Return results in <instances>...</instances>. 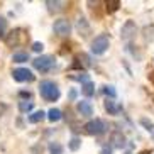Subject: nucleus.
Wrapping results in <instances>:
<instances>
[{
    "mask_svg": "<svg viewBox=\"0 0 154 154\" xmlns=\"http://www.w3.org/2000/svg\"><path fill=\"white\" fill-rule=\"evenodd\" d=\"M39 91H41V97L48 102H56L59 98V88L54 82H49V80H44L41 82V86H39Z\"/></svg>",
    "mask_w": 154,
    "mask_h": 154,
    "instance_id": "obj_1",
    "label": "nucleus"
},
{
    "mask_svg": "<svg viewBox=\"0 0 154 154\" xmlns=\"http://www.w3.org/2000/svg\"><path fill=\"white\" fill-rule=\"evenodd\" d=\"M26 39H27V34H26L24 29H14V31H10L5 36V44L9 46V48H14V46L22 44Z\"/></svg>",
    "mask_w": 154,
    "mask_h": 154,
    "instance_id": "obj_2",
    "label": "nucleus"
},
{
    "mask_svg": "<svg viewBox=\"0 0 154 154\" xmlns=\"http://www.w3.org/2000/svg\"><path fill=\"white\" fill-rule=\"evenodd\" d=\"M107 129H109V125H107V122H103L102 119L90 120V122L85 125V132L88 136H100V134H103Z\"/></svg>",
    "mask_w": 154,
    "mask_h": 154,
    "instance_id": "obj_3",
    "label": "nucleus"
},
{
    "mask_svg": "<svg viewBox=\"0 0 154 154\" xmlns=\"http://www.w3.org/2000/svg\"><path fill=\"white\" fill-rule=\"evenodd\" d=\"M32 66L37 69V71H41V73H46V71H49L53 66H54V58L53 56H39V58H36L34 61H32Z\"/></svg>",
    "mask_w": 154,
    "mask_h": 154,
    "instance_id": "obj_4",
    "label": "nucleus"
},
{
    "mask_svg": "<svg viewBox=\"0 0 154 154\" xmlns=\"http://www.w3.org/2000/svg\"><path fill=\"white\" fill-rule=\"evenodd\" d=\"M109 42L110 41H109V36L107 34H100L91 42V53L93 54H103L105 51L109 49Z\"/></svg>",
    "mask_w": 154,
    "mask_h": 154,
    "instance_id": "obj_5",
    "label": "nucleus"
},
{
    "mask_svg": "<svg viewBox=\"0 0 154 154\" xmlns=\"http://www.w3.org/2000/svg\"><path fill=\"white\" fill-rule=\"evenodd\" d=\"M137 32V26L134 20H127L125 24L122 26V31H120V37H122V41L125 42H131V39L136 36Z\"/></svg>",
    "mask_w": 154,
    "mask_h": 154,
    "instance_id": "obj_6",
    "label": "nucleus"
},
{
    "mask_svg": "<svg viewBox=\"0 0 154 154\" xmlns=\"http://www.w3.org/2000/svg\"><path fill=\"white\" fill-rule=\"evenodd\" d=\"M12 76H14V80L15 82H19V83H26V82H34V75H32V71L31 69H27V68H17V69H14L12 71Z\"/></svg>",
    "mask_w": 154,
    "mask_h": 154,
    "instance_id": "obj_7",
    "label": "nucleus"
},
{
    "mask_svg": "<svg viewBox=\"0 0 154 154\" xmlns=\"http://www.w3.org/2000/svg\"><path fill=\"white\" fill-rule=\"evenodd\" d=\"M53 29H54V32L58 36H68L71 32V24L66 19H58L54 22V26H53Z\"/></svg>",
    "mask_w": 154,
    "mask_h": 154,
    "instance_id": "obj_8",
    "label": "nucleus"
},
{
    "mask_svg": "<svg viewBox=\"0 0 154 154\" xmlns=\"http://www.w3.org/2000/svg\"><path fill=\"white\" fill-rule=\"evenodd\" d=\"M110 142H112V146L115 149H122V147H125V136H124L122 132L115 131L110 136Z\"/></svg>",
    "mask_w": 154,
    "mask_h": 154,
    "instance_id": "obj_9",
    "label": "nucleus"
},
{
    "mask_svg": "<svg viewBox=\"0 0 154 154\" xmlns=\"http://www.w3.org/2000/svg\"><path fill=\"white\" fill-rule=\"evenodd\" d=\"M76 109H78V112L82 113L83 117H90V115H93V107H91V103L90 102H86V100L78 102Z\"/></svg>",
    "mask_w": 154,
    "mask_h": 154,
    "instance_id": "obj_10",
    "label": "nucleus"
},
{
    "mask_svg": "<svg viewBox=\"0 0 154 154\" xmlns=\"http://www.w3.org/2000/svg\"><path fill=\"white\" fill-rule=\"evenodd\" d=\"M46 5H48V10H49L51 14H54V12H59V10H63V5L64 2H58V0H48L46 2Z\"/></svg>",
    "mask_w": 154,
    "mask_h": 154,
    "instance_id": "obj_11",
    "label": "nucleus"
},
{
    "mask_svg": "<svg viewBox=\"0 0 154 154\" xmlns=\"http://www.w3.org/2000/svg\"><path fill=\"white\" fill-rule=\"evenodd\" d=\"M105 109H107L109 113L115 115V113H119L122 110V107H120V105H115V102H112V100H107V102H105Z\"/></svg>",
    "mask_w": 154,
    "mask_h": 154,
    "instance_id": "obj_12",
    "label": "nucleus"
},
{
    "mask_svg": "<svg viewBox=\"0 0 154 154\" xmlns=\"http://www.w3.org/2000/svg\"><path fill=\"white\" fill-rule=\"evenodd\" d=\"M61 117H63V113H61V110H59V109H51L49 112H48V119H49V122H58Z\"/></svg>",
    "mask_w": 154,
    "mask_h": 154,
    "instance_id": "obj_13",
    "label": "nucleus"
},
{
    "mask_svg": "<svg viewBox=\"0 0 154 154\" xmlns=\"http://www.w3.org/2000/svg\"><path fill=\"white\" fill-rule=\"evenodd\" d=\"M32 107H34V103H32L31 100H29V102H27V100H20V102H19V110H20L22 113L31 112Z\"/></svg>",
    "mask_w": 154,
    "mask_h": 154,
    "instance_id": "obj_14",
    "label": "nucleus"
},
{
    "mask_svg": "<svg viewBox=\"0 0 154 154\" xmlns=\"http://www.w3.org/2000/svg\"><path fill=\"white\" fill-rule=\"evenodd\" d=\"M44 117H46V113L42 112V110H37V112H34V113L29 115V122H31V124H37V122H41Z\"/></svg>",
    "mask_w": 154,
    "mask_h": 154,
    "instance_id": "obj_15",
    "label": "nucleus"
},
{
    "mask_svg": "<svg viewBox=\"0 0 154 154\" xmlns=\"http://www.w3.org/2000/svg\"><path fill=\"white\" fill-rule=\"evenodd\" d=\"M82 91L85 97H93V93H95V86H93V83L88 82L85 83V85H82Z\"/></svg>",
    "mask_w": 154,
    "mask_h": 154,
    "instance_id": "obj_16",
    "label": "nucleus"
},
{
    "mask_svg": "<svg viewBox=\"0 0 154 154\" xmlns=\"http://www.w3.org/2000/svg\"><path fill=\"white\" fill-rule=\"evenodd\" d=\"M142 34H144V39L146 41H154V26H146L142 29Z\"/></svg>",
    "mask_w": 154,
    "mask_h": 154,
    "instance_id": "obj_17",
    "label": "nucleus"
},
{
    "mask_svg": "<svg viewBox=\"0 0 154 154\" xmlns=\"http://www.w3.org/2000/svg\"><path fill=\"white\" fill-rule=\"evenodd\" d=\"M76 27H78V31L82 32L83 36H88V32H90V27H88V24H86V20H85L83 17L80 19V20H78V26H76Z\"/></svg>",
    "mask_w": 154,
    "mask_h": 154,
    "instance_id": "obj_18",
    "label": "nucleus"
},
{
    "mask_svg": "<svg viewBox=\"0 0 154 154\" xmlns=\"http://www.w3.org/2000/svg\"><path fill=\"white\" fill-rule=\"evenodd\" d=\"M12 61L14 63H26V61H29V54H26V53H14Z\"/></svg>",
    "mask_w": 154,
    "mask_h": 154,
    "instance_id": "obj_19",
    "label": "nucleus"
},
{
    "mask_svg": "<svg viewBox=\"0 0 154 154\" xmlns=\"http://www.w3.org/2000/svg\"><path fill=\"white\" fill-rule=\"evenodd\" d=\"M71 78H73V80H76V82H82L83 85L90 82V80H88V75H86L85 71H83V73H78V75H73Z\"/></svg>",
    "mask_w": 154,
    "mask_h": 154,
    "instance_id": "obj_20",
    "label": "nucleus"
},
{
    "mask_svg": "<svg viewBox=\"0 0 154 154\" xmlns=\"http://www.w3.org/2000/svg\"><path fill=\"white\" fill-rule=\"evenodd\" d=\"M119 7H120V2H119V0H109V2H107V10H109V12H115Z\"/></svg>",
    "mask_w": 154,
    "mask_h": 154,
    "instance_id": "obj_21",
    "label": "nucleus"
},
{
    "mask_svg": "<svg viewBox=\"0 0 154 154\" xmlns=\"http://www.w3.org/2000/svg\"><path fill=\"white\" fill-rule=\"evenodd\" d=\"M80 144H82V140L78 139V137H73V139L69 140V149H71V151H78V149H80Z\"/></svg>",
    "mask_w": 154,
    "mask_h": 154,
    "instance_id": "obj_22",
    "label": "nucleus"
},
{
    "mask_svg": "<svg viewBox=\"0 0 154 154\" xmlns=\"http://www.w3.org/2000/svg\"><path fill=\"white\" fill-rule=\"evenodd\" d=\"M49 151L51 154H63V147L59 144H49Z\"/></svg>",
    "mask_w": 154,
    "mask_h": 154,
    "instance_id": "obj_23",
    "label": "nucleus"
},
{
    "mask_svg": "<svg viewBox=\"0 0 154 154\" xmlns=\"http://www.w3.org/2000/svg\"><path fill=\"white\" fill-rule=\"evenodd\" d=\"M103 91H105V95H109L110 98H115V95H117V91L113 90V86H103Z\"/></svg>",
    "mask_w": 154,
    "mask_h": 154,
    "instance_id": "obj_24",
    "label": "nucleus"
},
{
    "mask_svg": "<svg viewBox=\"0 0 154 154\" xmlns=\"http://www.w3.org/2000/svg\"><path fill=\"white\" fill-rule=\"evenodd\" d=\"M140 124H142V125H144L149 132L154 129V122H151V120H147V119H140Z\"/></svg>",
    "mask_w": 154,
    "mask_h": 154,
    "instance_id": "obj_25",
    "label": "nucleus"
},
{
    "mask_svg": "<svg viewBox=\"0 0 154 154\" xmlns=\"http://www.w3.org/2000/svg\"><path fill=\"white\" fill-rule=\"evenodd\" d=\"M5 27H7V20H5L4 17H0V37H4Z\"/></svg>",
    "mask_w": 154,
    "mask_h": 154,
    "instance_id": "obj_26",
    "label": "nucleus"
},
{
    "mask_svg": "<svg viewBox=\"0 0 154 154\" xmlns=\"http://www.w3.org/2000/svg\"><path fill=\"white\" fill-rule=\"evenodd\" d=\"M42 49H44L42 42H34V44H32V51H34V53H41Z\"/></svg>",
    "mask_w": 154,
    "mask_h": 154,
    "instance_id": "obj_27",
    "label": "nucleus"
},
{
    "mask_svg": "<svg viewBox=\"0 0 154 154\" xmlns=\"http://www.w3.org/2000/svg\"><path fill=\"white\" fill-rule=\"evenodd\" d=\"M42 152V146H36V147H32V154H41Z\"/></svg>",
    "mask_w": 154,
    "mask_h": 154,
    "instance_id": "obj_28",
    "label": "nucleus"
},
{
    "mask_svg": "<svg viewBox=\"0 0 154 154\" xmlns=\"http://www.w3.org/2000/svg\"><path fill=\"white\" fill-rule=\"evenodd\" d=\"M5 110H7V105H5V103H2V102H0V117H2V115H4V113H5Z\"/></svg>",
    "mask_w": 154,
    "mask_h": 154,
    "instance_id": "obj_29",
    "label": "nucleus"
},
{
    "mask_svg": "<svg viewBox=\"0 0 154 154\" xmlns=\"http://www.w3.org/2000/svg\"><path fill=\"white\" fill-rule=\"evenodd\" d=\"M20 97H24V98H29V97H31V93H29V91H20Z\"/></svg>",
    "mask_w": 154,
    "mask_h": 154,
    "instance_id": "obj_30",
    "label": "nucleus"
},
{
    "mask_svg": "<svg viewBox=\"0 0 154 154\" xmlns=\"http://www.w3.org/2000/svg\"><path fill=\"white\" fill-rule=\"evenodd\" d=\"M102 154H112V151H110L109 147H103V149H102Z\"/></svg>",
    "mask_w": 154,
    "mask_h": 154,
    "instance_id": "obj_31",
    "label": "nucleus"
},
{
    "mask_svg": "<svg viewBox=\"0 0 154 154\" xmlns=\"http://www.w3.org/2000/svg\"><path fill=\"white\" fill-rule=\"evenodd\" d=\"M151 134H152V139H154V129H152V131H151Z\"/></svg>",
    "mask_w": 154,
    "mask_h": 154,
    "instance_id": "obj_32",
    "label": "nucleus"
},
{
    "mask_svg": "<svg viewBox=\"0 0 154 154\" xmlns=\"http://www.w3.org/2000/svg\"><path fill=\"white\" fill-rule=\"evenodd\" d=\"M127 154H131V152H127Z\"/></svg>",
    "mask_w": 154,
    "mask_h": 154,
    "instance_id": "obj_33",
    "label": "nucleus"
}]
</instances>
